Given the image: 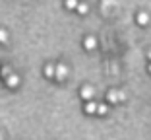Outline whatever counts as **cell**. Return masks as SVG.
Returning a JSON list of instances; mask_svg holds the SVG:
<instances>
[{
	"instance_id": "obj_3",
	"label": "cell",
	"mask_w": 151,
	"mask_h": 140,
	"mask_svg": "<svg viewBox=\"0 0 151 140\" xmlns=\"http://www.w3.org/2000/svg\"><path fill=\"white\" fill-rule=\"evenodd\" d=\"M80 94H81V97H83V99L91 101V97L95 95V90H93L91 86H83V88H81V91H80Z\"/></svg>"
},
{
	"instance_id": "obj_6",
	"label": "cell",
	"mask_w": 151,
	"mask_h": 140,
	"mask_svg": "<svg viewBox=\"0 0 151 140\" xmlns=\"http://www.w3.org/2000/svg\"><path fill=\"white\" fill-rule=\"evenodd\" d=\"M97 107H99L97 103H93V101H89V103L85 105V113H87V115H93V113H97Z\"/></svg>"
},
{
	"instance_id": "obj_13",
	"label": "cell",
	"mask_w": 151,
	"mask_h": 140,
	"mask_svg": "<svg viewBox=\"0 0 151 140\" xmlns=\"http://www.w3.org/2000/svg\"><path fill=\"white\" fill-rule=\"evenodd\" d=\"M6 39H8V33H6L4 29H0V43H4Z\"/></svg>"
},
{
	"instance_id": "obj_2",
	"label": "cell",
	"mask_w": 151,
	"mask_h": 140,
	"mask_svg": "<svg viewBox=\"0 0 151 140\" xmlns=\"http://www.w3.org/2000/svg\"><path fill=\"white\" fill-rule=\"evenodd\" d=\"M66 76H68V68H66V64H58V66H56V76H54V78L62 82Z\"/></svg>"
},
{
	"instance_id": "obj_9",
	"label": "cell",
	"mask_w": 151,
	"mask_h": 140,
	"mask_svg": "<svg viewBox=\"0 0 151 140\" xmlns=\"http://www.w3.org/2000/svg\"><path fill=\"white\" fill-rule=\"evenodd\" d=\"M78 0H66V8H70V10H74V8H78Z\"/></svg>"
},
{
	"instance_id": "obj_16",
	"label": "cell",
	"mask_w": 151,
	"mask_h": 140,
	"mask_svg": "<svg viewBox=\"0 0 151 140\" xmlns=\"http://www.w3.org/2000/svg\"><path fill=\"white\" fill-rule=\"evenodd\" d=\"M0 140H2V134H0Z\"/></svg>"
},
{
	"instance_id": "obj_1",
	"label": "cell",
	"mask_w": 151,
	"mask_h": 140,
	"mask_svg": "<svg viewBox=\"0 0 151 140\" xmlns=\"http://www.w3.org/2000/svg\"><path fill=\"white\" fill-rule=\"evenodd\" d=\"M107 99L111 101V103H118V101H124L126 99V95L122 94V91H116V90H111L107 94Z\"/></svg>"
},
{
	"instance_id": "obj_4",
	"label": "cell",
	"mask_w": 151,
	"mask_h": 140,
	"mask_svg": "<svg viewBox=\"0 0 151 140\" xmlns=\"http://www.w3.org/2000/svg\"><path fill=\"white\" fill-rule=\"evenodd\" d=\"M6 84H8L10 88H16V86H18V84H19V78L16 76V74H10V76L6 78Z\"/></svg>"
},
{
	"instance_id": "obj_12",
	"label": "cell",
	"mask_w": 151,
	"mask_h": 140,
	"mask_svg": "<svg viewBox=\"0 0 151 140\" xmlns=\"http://www.w3.org/2000/svg\"><path fill=\"white\" fill-rule=\"evenodd\" d=\"M0 74H2V78H8L10 74H12V70H10L8 66H4V68H2V70H0Z\"/></svg>"
},
{
	"instance_id": "obj_10",
	"label": "cell",
	"mask_w": 151,
	"mask_h": 140,
	"mask_svg": "<svg viewBox=\"0 0 151 140\" xmlns=\"http://www.w3.org/2000/svg\"><path fill=\"white\" fill-rule=\"evenodd\" d=\"M76 10H78V12H80V14H87L89 6H87V4H78V8H76Z\"/></svg>"
},
{
	"instance_id": "obj_8",
	"label": "cell",
	"mask_w": 151,
	"mask_h": 140,
	"mask_svg": "<svg viewBox=\"0 0 151 140\" xmlns=\"http://www.w3.org/2000/svg\"><path fill=\"white\" fill-rule=\"evenodd\" d=\"M95 45H97L95 37H87V39H85V49H95Z\"/></svg>"
},
{
	"instance_id": "obj_15",
	"label": "cell",
	"mask_w": 151,
	"mask_h": 140,
	"mask_svg": "<svg viewBox=\"0 0 151 140\" xmlns=\"http://www.w3.org/2000/svg\"><path fill=\"white\" fill-rule=\"evenodd\" d=\"M149 72H151V64H149Z\"/></svg>"
},
{
	"instance_id": "obj_7",
	"label": "cell",
	"mask_w": 151,
	"mask_h": 140,
	"mask_svg": "<svg viewBox=\"0 0 151 140\" xmlns=\"http://www.w3.org/2000/svg\"><path fill=\"white\" fill-rule=\"evenodd\" d=\"M45 74H47V76H49V78L56 76V68H54L52 64H47V66H45Z\"/></svg>"
},
{
	"instance_id": "obj_11",
	"label": "cell",
	"mask_w": 151,
	"mask_h": 140,
	"mask_svg": "<svg viewBox=\"0 0 151 140\" xmlns=\"http://www.w3.org/2000/svg\"><path fill=\"white\" fill-rule=\"evenodd\" d=\"M97 113L99 115H107L109 113V107H107V105H99V107H97Z\"/></svg>"
},
{
	"instance_id": "obj_5",
	"label": "cell",
	"mask_w": 151,
	"mask_h": 140,
	"mask_svg": "<svg viewBox=\"0 0 151 140\" xmlns=\"http://www.w3.org/2000/svg\"><path fill=\"white\" fill-rule=\"evenodd\" d=\"M136 20H138L139 25H147V22H149V16H147L145 12H139L138 16H136Z\"/></svg>"
},
{
	"instance_id": "obj_14",
	"label": "cell",
	"mask_w": 151,
	"mask_h": 140,
	"mask_svg": "<svg viewBox=\"0 0 151 140\" xmlns=\"http://www.w3.org/2000/svg\"><path fill=\"white\" fill-rule=\"evenodd\" d=\"M149 59H151V51H149Z\"/></svg>"
}]
</instances>
